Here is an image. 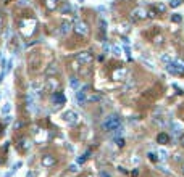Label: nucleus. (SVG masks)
<instances>
[{
  "label": "nucleus",
  "instance_id": "f8f14e48",
  "mask_svg": "<svg viewBox=\"0 0 184 177\" xmlns=\"http://www.w3.org/2000/svg\"><path fill=\"white\" fill-rule=\"evenodd\" d=\"M168 142H170V135H168V134H165V132H160V134L157 135V143L166 145Z\"/></svg>",
  "mask_w": 184,
  "mask_h": 177
},
{
  "label": "nucleus",
  "instance_id": "2eb2a0df",
  "mask_svg": "<svg viewBox=\"0 0 184 177\" xmlns=\"http://www.w3.org/2000/svg\"><path fill=\"white\" fill-rule=\"evenodd\" d=\"M171 129H173V134L176 135V137H181V131H183V127H181V124H178V122H171Z\"/></svg>",
  "mask_w": 184,
  "mask_h": 177
},
{
  "label": "nucleus",
  "instance_id": "c756f323",
  "mask_svg": "<svg viewBox=\"0 0 184 177\" xmlns=\"http://www.w3.org/2000/svg\"><path fill=\"white\" fill-rule=\"evenodd\" d=\"M115 140H116V145H118V147H123V145H124V140H123L121 137H115Z\"/></svg>",
  "mask_w": 184,
  "mask_h": 177
},
{
  "label": "nucleus",
  "instance_id": "ddd939ff",
  "mask_svg": "<svg viewBox=\"0 0 184 177\" xmlns=\"http://www.w3.org/2000/svg\"><path fill=\"white\" fill-rule=\"evenodd\" d=\"M71 26H73V24H71L70 21H63V23H61V26H60V34H61V36H66V34L71 31Z\"/></svg>",
  "mask_w": 184,
  "mask_h": 177
},
{
  "label": "nucleus",
  "instance_id": "c85d7f7f",
  "mask_svg": "<svg viewBox=\"0 0 184 177\" xmlns=\"http://www.w3.org/2000/svg\"><path fill=\"white\" fill-rule=\"evenodd\" d=\"M160 60H162V61H163V63H165V66H166V64H168V63H170V61H171V58H170V56H168V55H162V58H160Z\"/></svg>",
  "mask_w": 184,
  "mask_h": 177
},
{
  "label": "nucleus",
  "instance_id": "f03ea898",
  "mask_svg": "<svg viewBox=\"0 0 184 177\" xmlns=\"http://www.w3.org/2000/svg\"><path fill=\"white\" fill-rule=\"evenodd\" d=\"M166 71L175 76H183L184 74V60L181 58H175L166 64Z\"/></svg>",
  "mask_w": 184,
  "mask_h": 177
},
{
  "label": "nucleus",
  "instance_id": "9b49d317",
  "mask_svg": "<svg viewBox=\"0 0 184 177\" xmlns=\"http://www.w3.org/2000/svg\"><path fill=\"white\" fill-rule=\"evenodd\" d=\"M26 108H28L29 113H34V97H32V92H28V93H26Z\"/></svg>",
  "mask_w": 184,
  "mask_h": 177
},
{
  "label": "nucleus",
  "instance_id": "a878e982",
  "mask_svg": "<svg viewBox=\"0 0 184 177\" xmlns=\"http://www.w3.org/2000/svg\"><path fill=\"white\" fill-rule=\"evenodd\" d=\"M181 5V0H171V2H170V6H171V8H176V6H179Z\"/></svg>",
  "mask_w": 184,
  "mask_h": 177
},
{
  "label": "nucleus",
  "instance_id": "58836bf2",
  "mask_svg": "<svg viewBox=\"0 0 184 177\" xmlns=\"http://www.w3.org/2000/svg\"><path fill=\"white\" fill-rule=\"evenodd\" d=\"M181 171H183V174H184V163H183V166H181Z\"/></svg>",
  "mask_w": 184,
  "mask_h": 177
},
{
  "label": "nucleus",
  "instance_id": "412c9836",
  "mask_svg": "<svg viewBox=\"0 0 184 177\" xmlns=\"http://www.w3.org/2000/svg\"><path fill=\"white\" fill-rule=\"evenodd\" d=\"M89 155H91V151H86L83 156H79V158H78V163H79V164H81V163H84L87 158H89Z\"/></svg>",
  "mask_w": 184,
  "mask_h": 177
},
{
  "label": "nucleus",
  "instance_id": "5701e85b",
  "mask_svg": "<svg viewBox=\"0 0 184 177\" xmlns=\"http://www.w3.org/2000/svg\"><path fill=\"white\" fill-rule=\"evenodd\" d=\"M57 73V66H55V64H50V68H47V74H49V76H50V74H55Z\"/></svg>",
  "mask_w": 184,
  "mask_h": 177
},
{
  "label": "nucleus",
  "instance_id": "ea45409f",
  "mask_svg": "<svg viewBox=\"0 0 184 177\" xmlns=\"http://www.w3.org/2000/svg\"><path fill=\"white\" fill-rule=\"evenodd\" d=\"M0 97H2V95H0Z\"/></svg>",
  "mask_w": 184,
  "mask_h": 177
},
{
  "label": "nucleus",
  "instance_id": "72a5a7b5",
  "mask_svg": "<svg viewBox=\"0 0 184 177\" xmlns=\"http://www.w3.org/2000/svg\"><path fill=\"white\" fill-rule=\"evenodd\" d=\"M137 174H139V171H137V169H134V171L131 172V176H132V177H137Z\"/></svg>",
  "mask_w": 184,
  "mask_h": 177
},
{
  "label": "nucleus",
  "instance_id": "7ed1b4c3",
  "mask_svg": "<svg viewBox=\"0 0 184 177\" xmlns=\"http://www.w3.org/2000/svg\"><path fill=\"white\" fill-rule=\"evenodd\" d=\"M73 29H74V32H78L79 36H87V32H89V26H87L84 21H81L79 18H74Z\"/></svg>",
  "mask_w": 184,
  "mask_h": 177
},
{
  "label": "nucleus",
  "instance_id": "473e14b6",
  "mask_svg": "<svg viewBox=\"0 0 184 177\" xmlns=\"http://www.w3.org/2000/svg\"><path fill=\"white\" fill-rule=\"evenodd\" d=\"M158 11H165V5L163 3H158Z\"/></svg>",
  "mask_w": 184,
  "mask_h": 177
},
{
  "label": "nucleus",
  "instance_id": "a211bd4d",
  "mask_svg": "<svg viewBox=\"0 0 184 177\" xmlns=\"http://www.w3.org/2000/svg\"><path fill=\"white\" fill-rule=\"evenodd\" d=\"M111 53H113L115 56H121V49H120V45L113 44V45H111Z\"/></svg>",
  "mask_w": 184,
  "mask_h": 177
},
{
  "label": "nucleus",
  "instance_id": "aec40b11",
  "mask_svg": "<svg viewBox=\"0 0 184 177\" xmlns=\"http://www.w3.org/2000/svg\"><path fill=\"white\" fill-rule=\"evenodd\" d=\"M158 158L162 159V161H165V159L168 158V153H166V150H158Z\"/></svg>",
  "mask_w": 184,
  "mask_h": 177
},
{
  "label": "nucleus",
  "instance_id": "4c0bfd02",
  "mask_svg": "<svg viewBox=\"0 0 184 177\" xmlns=\"http://www.w3.org/2000/svg\"><path fill=\"white\" fill-rule=\"evenodd\" d=\"M2 24H3V21H2V16H0V31H2Z\"/></svg>",
  "mask_w": 184,
  "mask_h": 177
},
{
  "label": "nucleus",
  "instance_id": "39448f33",
  "mask_svg": "<svg viewBox=\"0 0 184 177\" xmlns=\"http://www.w3.org/2000/svg\"><path fill=\"white\" fill-rule=\"evenodd\" d=\"M86 101H87V87H83L79 90H76V103L79 106H83Z\"/></svg>",
  "mask_w": 184,
  "mask_h": 177
},
{
  "label": "nucleus",
  "instance_id": "f3484780",
  "mask_svg": "<svg viewBox=\"0 0 184 177\" xmlns=\"http://www.w3.org/2000/svg\"><path fill=\"white\" fill-rule=\"evenodd\" d=\"M70 86H71V88H74V92L79 90V81H78L76 77H71V79H70Z\"/></svg>",
  "mask_w": 184,
  "mask_h": 177
},
{
  "label": "nucleus",
  "instance_id": "2f4dec72",
  "mask_svg": "<svg viewBox=\"0 0 184 177\" xmlns=\"http://www.w3.org/2000/svg\"><path fill=\"white\" fill-rule=\"evenodd\" d=\"M3 122H5V124H8V122H12V116H8V114H5V119H3Z\"/></svg>",
  "mask_w": 184,
  "mask_h": 177
},
{
  "label": "nucleus",
  "instance_id": "9d476101",
  "mask_svg": "<svg viewBox=\"0 0 184 177\" xmlns=\"http://www.w3.org/2000/svg\"><path fill=\"white\" fill-rule=\"evenodd\" d=\"M47 88H49V92H52V93L58 92V81L53 79V77H49V79H47Z\"/></svg>",
  "mask_w": 184,
  "mask_h": 177
},
{
  "label": "nucleus",
  "instance_id": "4be33fe9",
  "mask_svg": "<svg viewBox=\"0 0 184 177\" xmlns=\"http://www.w3.org/2000/svg\"><path fill=\"white\" fill-rule=\"evenodd\" d=\"M70 11H71V6H70V3H68V2H65V3H63V8H61V13L65 15V13H70Z\"/></svg>",
  "mask_w": 184,
  "mask_h": 177
},
{
  "label": "nucleus",
  "instance_id": "cd10ccee",
  "mask_svg": "<svg viewBox=\"0 0 184 177\" xmlns=\"http://www.w3.org/2000/svg\"><path fill=\"white\" fill-rule=\"evenodd\" d=\"M100 100H102L100 95H94V97H89V98H87V101H100Z\"/></svg>",
  "mask_w": 184,
  "mask_h": 177
},
{
  "label": "nucleus",
  "instance_id": "393cba45",
  "mask_svg": "<svg viewBox=\"0 0 184 177\" xmlns=\"http://www.w3.org/2000/svg\"><path fill=\"white\" fill-rule=\"evenodd\" d=\"M10 108H12V105H10V103H5V105L2 106V113H3V114H6V113L10 111Z\"/></svg>",
  "mask_w": 184,
  "mask_h": 177
},
{
  "label": "nucleus",
  "instance_id": "c9c22d12",
  "mask_svg": "<svg viewBox=\"0 0 184 177\" xmlns=\"http://www.w3.org/2000/svg\"><path fill=\"white\" fill-rule=\"evenodd\" d=\"M26 177H36V174H34L32 171H29V172H28V176H26Z\"/></svg>",
  "mask_w": 184,
  "mask_h": 177
},
{
  "label": "nucleus",
  "instance_id": "423d86ee",
  "mask_svg": "<svg viewBox=\"0 0 184 177\" xmlns=\"http://www.w3.org/2000/svg\"><path fill=\"white\" fill-rule=\"evenodd\" d=\"M92 58H94V56H92L91 52H81V53H78V55H76V61H78V63H81V64L91 63Z\"/></svg>",
  "mask_w": 184,
  "mask_h": 177
},
{
  "label": "nucleus",
  "instance_id": "b1692460",
  "mask_svg": "<svg viewBox=\"0 0 184 177\" xmlns=\"http://www.w3.org/2000/svg\"><path fill=\"white\" fill-rule=\"evenodd\" d=\"M181 19H183V16L178 15V13H175V15L171 16V21H173V23H181Z\"/></svg>",
  "mask_w": 184,
  "mask_h": 177
},
{
  "label": "nucleus",
  "instance_id": "6e6552de",
  "mask_svg": "<svg viewBox=\"0 0 184 177\" xmlns=\"http://www.w3.org/2000/svg\"><path fill=\"white\" fill-rule=\"evenodd\" d=\"M52 101L53 105H65V101H66V97H65L63 92H55V93H52Z\"/></svg>",
  "mask_w": 184,
  "mask_h": 177
},
{
  "label": "nucleus",
  "instance_id": "f704fd0d",
  "mask_svg": "<svg viewBox=\"0 0 184 177\" xmlns=\"http://www.w3.org/2000/svg\"><path fill=\"white\" fill-rule=\"evenodd\" d=\"M100 177H110V176H108L105 171H102V172H100Z\"/></svg>",
  "mask_w": 184,
  "mask_h": 177
},
{
  "label": "nucleus",
  "instance_id": "20e7f679",
  "mask_svg": "<svg viewBox=\"0 0 184 177\" xmlns=\"http://www.w3.org/2000/svg\"><path fill=\"white\" fill-rule=\"evenodd\" d=\"M63 119L68 122V124H76V122L79 121V114H78L74 110H68V111L63 113Z\"/></svg>",
  "mask_w": 184,
  "mask_h": 177
},
{
  "label": "nucleus",
  "instance_id": "0eeeda50",
  "mask_svg": "<svg viewBox=\"0 0 184 177\" xmlns=\"http://www.w3.org/2000/svg\"><path fill=\"white\" fill-rule=\"evenodd\" d=\"M147 16H149V13L145 11L144 8H141V6H139V8H134L131 11V18L136 19V21H137V19H144V18H147Z\"/></svg>",
  "mask_w": 184,
  "mask_h": 177
},
{
  "label": "nucleus",
  "instance_id": "bb28decb",
  "mask_svg": "<svg viewBox=\"0 0 184 177\" xmlns=\"http://www.w3.org/2000/svg\"><path fill=\"white\" fill-rule=\"evenodd\" d=\"M147 156H149V159H150V161H158V159H160V158H158V156H157V155H155V153H152V151H150V153H149V155H147Z\"/></svg>",
  "mask_w": 184,
  "mask_h": 177
},
{
  "label": "nucleus",
  "instance_id": "6ab92c4d",
  "mask_svg": "<svg viewBox=\"0 0 184 177\" xmlns=\"http://www.w3.org/2000/svg\"><path fill=\"white\" fill-rule=\"evenodd\" d=\"M57 2H58V0H47V8H49V10H55L57 8Z\"/></svg>",
  "mask_w": 184,
  "mask_h": 177
},
{
  "label": "nucleus",
  "instance_id": "1a4fd4ad",
  "mask_svg": "<svg viewBox=\"0 0 184 177\" xmlns=\"http://www.w3.org/2000/svg\"><path fill=\"white\" fill-rule=\"evenodd\" d=\"M40 163H42L44 168H52V166H55V158H53L52 155H44L42 158H40Z\"/></svg>",
  "mask_w": 184,
  "mask_h": 177
},
{
  "label": "nucleus",
  "instance_id": "7c9ffc66",
  "mask_svg": "<svg viewBox=\"0 0 184 177\" xmlns=\"http://www.w3.org/2000/svg\"><path fill=\"white\" fill-rule=\"evenodd\" d=\"M70 171L71 172H78V171H79V169H78V164H71L70 166Z\"/></svg>",
  "mask_w": 184,
  "mask_h": 177
},
{
  "label": "nucleus",
  "instance_id": "f257e3e1",
  "mask_svg": "<svg viewBox=\"0 0 184 177\" xmlns=\"http://www.w3.org/2000/svg\"><path fill=\"white\" fill-rule=\"evenodd\" d=\"M104 129L105 131H108V132H116V131H120L121 129V118L118 116V114H110V116H108L107 119H105L104 121Z\"/></svg>",
  "mask_w": 184,
  "mask_h": 177
},
{
  "label": "nucleus",
  "instance_id": "e433bc0d",
  "mask_svg": "<svg viewBox=\"0 0 184 177\" xmlns=\"http://www.w3.org/2000/svg\"><path fill=\"white\" fill-rule=\"evenodd\" d=\"M179 142H181V143H183V145H184V134H183V135H181V137H179Z\"/></svg>",
  "mask_w": 184,
  "mask_h": 177
},
{
  "label": "nucleus",
  "instance_id": "dca6fc26",
  "mask_svg": "<svg viewBox=\"0 0 184 177\" xmlns=\"http://www.w3.org/2000/svg\"><path fill=\"white\" fill-rule=\"evenodd\" d=\"M141 61H142V63H144L147 68H150V69H155V64H153V61H150V60L147 58V56L142 55V56H141Z\"/></svg>",
  "mask_w": 184,
  "mask_h": 177
},
{
  "label": "nucleus",
  "instance_id": "4468645a",
  "mask_svg": "<svg viewBox=\"0 0 184 177\" xmlns=\"http://www.w3.org/2000/svg\"><path fill=\"white\" fill-rule=\"evenodd\" d=\"M126 74H128V71L123 68V69H118V71H115L113 73V79H118V81H121V79H126Z\"/></svg>",
  "mask_w": 184,
  "mask_h": 177
}]
</instances>
